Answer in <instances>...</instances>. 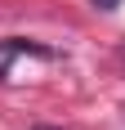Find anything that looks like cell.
<instances>
[{
	"label": "cell",
	"instance_id": "6da1fadb",
	"mask_svg": "<svg viewBox=\"0 0 125 130\" xmlns=\"http://www.w3.org/2000/svg\"><path fill=\"white\" fill-rule=\"evenodd\" d=\"M36 130H58V126H36Z\"/></svg>",
	"mask_w": 125,
	"mask_h": 130
}]
</instances>
